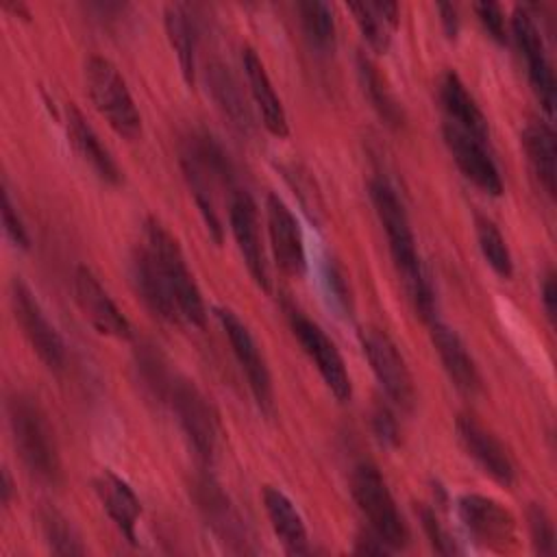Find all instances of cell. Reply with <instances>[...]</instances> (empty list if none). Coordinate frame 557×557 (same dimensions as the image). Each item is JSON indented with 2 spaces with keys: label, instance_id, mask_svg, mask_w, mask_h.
Masks as SVG:
<instances>
[{
  "label": "cell",
  "instance_id": "13",
  "mask_svg": "<svg viewBox=\"0 0 557 557\" xmlns=\"http://www.w3.org/2000/svg\"><path fill=\"white\" fill-rule=\"evenodd\" d=\"M74 298L83 315L91 322V326L109 337L115 339H128L133 335L131 322L120 311V307L113 302L109 292L102 287L98 276L87 268L78 265L74 270Z\"/></svg>",
  "mask_w": 557,
  "mask_h": 557
},
{
  "label": "cell",
  "instance_id": "11",
  "mask_svg": "<svg viewBox=\"0 0 557 557\" xmlns=\"http://www.w3.org/2000/svg\"><path fill=\"white\" fill-rule=\"evenodd\" d=\"M457 513L466 531L483 546L505 550L516 537V518L498 500L483 494H463Z\"/></svg>",
  "mask_w": 557,
  "mask_h": 557
},
{
  "label": "cell",
  "instance_id": "36",
  "mask_svg": "<svg viewBox=\"0 0 557 557\" xmlns=\"http://www.w3.org/2000/svg\"><path fill=\"white\" fill-rule=\"evenodd\" d=\"M2 226H4V233L7 237L17 246V248H28L30 246V237H28V231L17 213V209L13 207L11 202V196L9 191H2Z\"/></svg>",
  "mask_w": 557,
  "mask_h": 557
},
{
  "label": "cell",
  "instance_id": "1",
  "mask_svg": "<svg viewBox=\"0 0 557 557\" xmlns=\"http://www.w3.org/2000/svg\"><path fill=\"white\" fill-rule=\"evenodd\" d=\"M370 198L379 222L387 235L389 252L394 265L400 274V281L407 289V296L418 311V315L426 322L435 320V296L431 283L424 274L420 255L416 250V237L407 218V211L396 194V189L381 176L370 181Z\"/></svg>",
  "mask_w": 557,
  "mask_h": 557
},
{
  "label": "cell",
  "instance_id": "6",
  "mask_svg": "<svg viewBox=\"0 0 557 557\" xmlns=\"http://www.w3.org/2000/svg\"><path fill=\"white\" fill-rule=\"evenodd\" d=\"M152 374L159 385L163 398L170 403L172 411L176 413L185 435L189 437L191 446L202 459H209L215 450L218 440V418L211 409V403L202 396V392L187 379L170 376V374H157V368H152Z\"/></svg>",
  "mask_w": 557,
  "mask_h": 557
},
{
  "label": "cell",
  "instance_id": "18",
  "mask_svg": "<svg viewBox=\"0 0 557 557\" xmlns=\"http://www.w3.org/2000/svg\"><path fill=\"white\" fill-rule=\"evenodd\" d=\"M431 342L440 355V361H442L446 374L455 383V387L470 396L481 392L483 385H481L479 368H476L472 355L468 352L463 339L457 335V331L444 322L433 320L431 322Z\"/></svg>",
  "mask_w": 557,
  "mask_h": 557
},
{
  "label": "cell",
  "instance_id": "9",
  "mask_svg": "<svg viewBox=\"0 0 557 557\" xmlns=\"http://www.w3.org/2000/svg\"><path fill=\"white\" fill-rule=\"evenodd\" d=\"M289 326L294 337L298 339V344L302 346L305 355L313 361V366L318 368L322 381L326 383V387L331 389V394L337 400H348L350 398V376L346 370V363L339 355V350L335 348V344L326 337V333L307 315H302L296 309H289Z\"/></svg>",
  "mask_w": 557,
  "mask_h": 557
},
{
  "label": "cell",
  "instance_id": "8",
  "mask_svg": "<svg viewBox=\"0 0 557 557\" xmlns=\"http://www.w3.org/2000/svg\"><path fill=\"white\" fill-rule=\"evenodd\" d=\"M11 309L15 315V322L20 324L22 333L26 335L28 344L37 352V357L50 368L61 370L65 363V346L61 335L57 333L54 324L48 320L46 311L41 309L39 300L30 292V287L22 278L11 281Z\"/></svg>",
  "mask_w": 557,
  "mask_h": 557
},
{
  "label": "cell",
  "instance_id": "29",
  "mask_svg": "<svg viewBox=\"0 0 557 557\" xmlns=\"http://www.w3.org/2000/svg\"><path fill=\"white\" fill-rule=\"evenodd\" d=\"M357 67H359V76H361V85L363 91L368 94V100L372 102V107L379 111V115L392 124L398 126L403 122V111L398 107V102L394 100L392 91L387 89L385 78L381 76L379 67L374 65V61L366 54L357 57Z\"/></svg>",
  "mask_w": 557,
  "mask_h": 557
},
{
  "label": "cell",
  "instance_id": "32",
  "mask_svg": "<svg viewBox=\"0 0 557 557\" xmlns=\"http://www.w3.org/2000/svg\"><path fill=\"white\" fill-rule=\"evenodd\" d=\"M298 13L302 28L307 37L318 46V48H333L335 41V20L329 9V4L318 2V0H307L298 2Z\"/></svg>",
  "mask_w": 557,
  "mask_h": 557
},
{
  "label": "cell",
  "instance_id": "37",
  "mask_svg": "<svg viewBox=\"0 0 557 557\" xmlns=\"http://www.w3.org/2000/svg\"><path fill=\"white\" fill-rule=\"evenodd\" d=\"M474 13L481 20V24L485 26V30L496 39V41H505L507 39V30H505V13L498 4L494 2H476L474 4Z\"/></svg>",
  "mask_w": 557,
  "mask_h": 557
},
{
  "label": "cell",
  "instance_id": "34",
  "mask_svg": "<svg viewBox=\"0 0 557 557\" xmlns=\"http://www.w3.org/2000/svg\"><path fill=\"white\" fill-rule=\"evenodd\" d=\"M527 520H529V531H531L535 550L540 555H553L555 529H553V522H550V516L546 513V509L540 505H531L527 511Z\"/></svg>",
  "mask_w": 557,
  "mask_h": 557
},
{
  "label": "cell",
  "instance_id": "22",
  "mask_svg": "<svg viewBox=\"0 0 557 557\" xmlns=\"http://www.w3.org/2000/svg\"><path fill=\"white\" fill-rule=\"evenodd\" d=\"M94 487H96V494H98L104 511L115 522V527L122 531V535L128 542H137L135 527L141 516V503H139L137 494L133 492V487L111 470H102L94 479Z\"/></svg>",
  "mask_w": 557,
  "mask_h": 557
},
{
  "label": "cell",
  "instance_id": "12",
  "mask_svg": "<svg viewBox=\"0 0 557 557\" xmlns=\"http://www.w3.org/2000/svg\"><path fill=\"white\" fill-rule=\"evenodd\" d=\"M511 33L516 37V44L522 52L529 83L540 98V104L548 115H553L555 109V74L553 65L548 61L544 39L540 35V28L535 26L531 13L524 7H516L511 15Z\"/></svg>",
  "mask_w": 557,
  "mask_h": 557
},
{
  "label": "cell",
  "instance_id": "39",
  "mask_svg": "<svg viewBox=\"0 0 557 557\" xmlns=\"http://www.w3.org/2000/svg\"><path fill=\"white\" fill-rule=\"evenodd\" d=\"M542 302H544V309H546L548 318L553 320L555 309H557V289H555V274L553 272H548L542 281Z\"/></svg>",
  "mask_w": 557,
  "mask_h": 557
},
{
  "label": "cell",
  "instance_id": "30",
  "mask_svg": "<svg viewBox=\"0 0 557 557\" xmlns=\"http://www.w3.org/2000/svg\"><path fill=\"white\" fill-rule=\"evenodd\" d=\"M39 524L48 548L57 555H83L85 546L72 522L54 507L46 505L39 509Z\"/></svg>",
  "mask_w": 557,
  "mask_h": 557
},
{
  "label": "cell",
  "instance_id": "38",
  "mask_svg": "<svg viewBox=\"0 0 557 557\" xmlns=\"http://www.w3.org/2000/svg\"><path fill=\"white\" fill-rule=\"evenodd\" d=\"M372 429L376 433V437L387 444V446H396L400 435H398V424L394 413L385 407V405H376L372 411Z\"/></svg>",
  "mask_w": 557,
  "mask_h": 557
},
{
  "label": "cell",
  "instance_id": "31",
  "mask_svg": "<svg viewBox=\"0 0 557 557\" xmlns=\"http://www.w3.org/2000/svg\"><path fill=\"white\" fill-rule=\"evenodd\" d=\"M474 226H476V242H479V248H481L485 261L498 276L509 278L513 274V259H511V252H509V246H507L503 233L485 215H476Z\"/></svg>",
  "mask_w": 557,
  "mask_h": 557
},
{
  "label": "cell",
  "instance_id": "27",
  "mask_svg": "<svg viewBox=\"0 0 557 557\" xmlns=\"http://www.w3.org/2000/svg\"><path fill=\"white\" fill-rule=\"evenodd\" d=\"M165 33L170 39V46L176 52L178 67L187 85H194L196 81V26L189 17L187 9L183 4H168L163 13Z\"/></svg>",
  "mask_w": 557,
  "mask_h": 557
},
{
  "label": "cell",
  "instance_id": "19",
  "mask_svg": "<svg viewBox=\"0 0 557 557\" xmlns=\"http://www.w3.org/2000/svg\"><path fill=\"white\" fill-rule=\"evenodd\" d=\"M63 124H65V133H67V141L72 144V148L81 154L83 161H87L91 165V170L107 183H120L122 181V172L115 163V159L109 154V150L102 146L100 137L96 135V131L87 124L85 115L81 113V109L74 102L65 104V115H63Z\"/></svg>",
  "mask_w": 557,
  "mask_h": 557
},
{
  "label": "cell",
  "instance_id": "20",
  "mask_svg": "<svg viewBox=\"0 0 557 557\" xmlns=\"http://www.w3.org/2000/svg\"><path fill=\"white\" fill-rule=\"evenodd\" d=\"M437 98L448 117V124L470 133L481 141H487V120L479 109L476 100L472 98V94L457 76V72L448 70L442 74L437 85Z\"/></svg>",
  "mask_w": 557,
  "mask_h": 557
},
{
  "label": "cell",
  "instance_id": "5",
  "mask_svg": "<svg viewBox=\"0 0 557 557\" xmlns=\"http://www.w3.org/2000/svg\"><path fill=\"white\" fill-rule=\"evenodd\" d=\"M85 85L94 107L117 135L135 139L141 133V115L126 81L107 57L91 54L85 61Z\"/></svg>",
  "mask_w": 557,
  "mask_h": 557
},
{
  "label": "cell",
  "instance_id": "16",
  "mask_svg": "<svg viewBox=\"0 0 557 557\" xmlns=\"http://www.w3.org/2000/svg\"><path fill=\"white\" fill-rule=\"evenodd\" d=\"M457 435L463 444L466 453L479 463V468L490 474L496 483L509 487L516 481V468L507 453V448L500 444V440L474 416L461 413L457 418Z\"/></svg>",
  "mask_w": 557,
  "mask_h": 557
},
{
  "label": "cell",
  "instance_id": "26",
  "mask_svg": "<svg viewBox=\"0 0 557 557\" xmlns=\"http://www.w3.org/2000/svg\"><path fill=\"white\" fill-rule=\"evenodd\" d=\"M348 11L355 15V22L366 37V41L376 50L385 52L392 33L398 26V4L396 2H352Z\"/></svg>",
  "mask_w": 557,
  "mask_h": 557
},
{
  "label": "cell",
  "instance_id": "15",
  "mask_svg": "<svg viewBox=\"0 0 557 557\" xmlns=\"http://www.w3.org/2000/svg\"><path fill=\"white\" fill-rule=\"evenodd\" d=\"M442 133H444V141H446L457 168L463 172V176L470 183H474L481 191H485L490 196H500L503 178H500V172H498L490 150H487V141H481L448 122L444 124Z\"/></svg>",
  "mask_w": 557,
  "mask_h": 557
},
{
  "label": "cell",
  "instance_id": "2",
  "mask_svg": "<svg viewBox=\"0 0 557 557\" xmlns=\"http://www.w3.org/2000/svg\"><path fill=\"white\" fill-rule=\"evenodd\" d=\"M7 413L15 448L26 468L37 479L57 483L61 476L59 448L54 431L41 407L33 398L15 394L7 405Z\"/></svg>",
  "mask_w": 557,
  "mask_h": 557
},
{
  "label": "cell",
  "instance_id": "35",
  "mask_svg": "<svg viewBox=\"0 0 557 557\" xmlns=\"http://www.w3.org/2000/svg\"><path fill=\"white\" fill-rule=\"evenodd\" d=\"M420 520H422V529L431 542V546L440 553V555H453L459 553L455 540L446 533V529L440 524V520L435 518V513L426 507H420Z\"/></svg>",
  "mask_w": 557,
  "mask_h": 557
},
{
  "label": "cell",
  "instance_id": "7",
  "mask_svg": "<svg viewBox=\"0 0 557 557\" xmlns=\"http://www.w3.org/2000/svg\"><path fill=\"white\" fill-rule=\"evenodd\" d=\"M359 339H361L363 355H366L376 381L389 396V400H394L400 409L409 411L413 407L416 392H413L411 372H409L398 346L392 342V337L383 329H376V326L363 329Z\"/></svg>",
  "mask_w": 557,
  "mask_h": 557
},
{
  "label": "cell",
  "instance_id": "41",
  "mask_svg": "<svg viewBox=\"0 0 557 557\" xmlns=\"http://www.w3.org/2000/svg\"><path fill=\"white\" fill-rule=\"evenodd\" d=\"M357 553H374V555H383V553H387L389 548L383 544V540L374 533V537L372 535H361L359 540H357V548H355Z\"/></svg>",
  "mask_w": 557,
  "mask_h": 557
},
{
  "label": "cell",
  "instance_id": "3",
  "mask_svg": "<svg viewBox=\"0 0 557 557\" xmlns=\"http://www.w3.org/2000/svg\"><path fill=\"white\" fill-rule=\"evenodd\" d=\"M144 248L150 252L165 285L170 287L181 320L202 329L207 322V307L176 237L161 222L150 218L144 228Z\"/></svg>",
  "mask_w": 557,
  "mask_h": 557
},
{
  "label": "cell",
  "instance_id": "4",
  "mask_svg": "<svg viewBox=\"0 0 557 557\" xmlns=\"http://www.w3.org/2000/svg\"><path fill=\"white\" fill-rule=\"evenodd\" d=\"M350 492L357 507L370 522L372 533H376L389 550L405 548L409 542V529L379 468L368 461L355 466L350 474Z\"/></svg>",
  "mask_w": 557,
  "mask_h": 557
},
{
  "label": "cell",
  "instance_id": "21",
  "mask_svg": "<svg viewBox=\"0 0 557 557\" xmlns=\"http://www.w3.org/2000/svg\"><path fill=\"white\" fill-rule=\"evenodd\" d=\"M242 65H244V74H246L250 94H252V98H255V102L261 111L263 126L272 135L285 137L289 133V124H287L283 102H281V98L276 96V91L272 87V81L265 72L263 61L259 59V54L250 46L242 48Z\"/></svg>",
  "mask_w": 557,
  "mask_h": 557
},
{
  "label": "cell",
  "instance_id": "28",
  "mask_svg": "<svg viewBox=\"0 0 557 557\" xmlns=\"http://www.w3.org/2000/svg\"><path fill=\"white\" fill-rule=\"evenodd\" d=\"M207 78H209V89L213 94V100L218 102L222 113L231 120L233 126H237L239 131H248L250 109H248L246 98H244L237 81L233 78V74L224 65L213 63V65H209Z\"/></svg>",
  "mask_w": 557,
  "mask_h": 557
},
{
  "label": "cell",
  "instance_id": "10",
  "mask_svg": "<svg viewBox=\"0 0 557 557\" xmlns=\"http://www.w3.org/2000/svg\"><path fill=\"white\" fill-rule=\"evenodd\" d=\"M218 322L222 324L231 346H233V352L248 379V385L252 389V396L257 400V405L263 409V411H272V400H274V394H272V379H270V370L265 366V359L263 355L259 352V346L255 342V337L250 335L248 326L239 320V315L228 309V307H215L213 309Z\"/></svg>",
  "mask_w": 557,
  "mask_h": 557
},
{
  "label": "cell",
  "instance_id": "23",
  "mask_svg": "<svg viewBox=\"0 0 557 557\" xmlns=\"http://www.w3.org/2000/svg\"><path fill=\"white\" fill-rule=\"evenodd\" d=\"M261 496H263V507H265L268 520L272 524V531L276 533L285 553H289V555L309 553L305 520H302L300 511L296 509V505L289 500V496L274 485H265Z\"/></svg>",
  "mask_w": 557,
  "mask_h": 557
},
{
  "label": "cell",
  "instance_id": "42",
  "mask_svg": "<svg viewBox=\"0 0 557 557\" xmlns=\"http://www.w3.org/2000/svg\"><path fill=\"white\" fill-rule=\"evenodd\" d=\"M11 492H13V483H11V476L7 470H2V503L9 505L11 500Z\"/></svg>",
  "mask_w": 557,
  "mask_h": 557
},
{
  "label": "cell",
  "instance_id": "24",
  "mask_svg": "<svg viewBox=\"0 0 557 557\" xmlns=\"http://www.w3.org/2000/svg\"><path fill=\"white\" fill-rule=\"evenodd\" d=\"M131 276L135 283V289L139 294V298L144 300V305L159 318L170 320V322H178V307L174 302V296L170 292V287L165 285L154 259L150 257V252L141 246L131 263Z\"/></svg>",
  "mask_w": 557,
  "mask_h": 557
},
{
  "label": "cell",
  "instance_id": "25",
  "mask_svg": "<svg viewBox=\"0 0 557 557\" xmlns=\"http://www.w3.org/2000/svg\"><path fill=\"white\" fill-rule=\"evenodd\" d=\"M522 148L531 170L548 196H555V135L548 122L529 120L522 128Z\"/></svg>",
  "mask_w": 557,
  "mask_h": 557
},
{
  "label": "cell",
  "instance_id": "14",
  "mask_svg": "<svg viewBox=\"0 0 557 557\" xmlns=\"http://www.w3.org/2000/svg\"><path fill=\"white\" fill-rule=\"evenodd\" d=\"M228 222L246 268L261 289H270V272L263 252L257 205L248 191H235L228 202Z\"/></svg>",
  "mask_w": 557,
  "mask_h": 557
},
{
  "label": "cell",
  "instance_id": "33",
  "mask_svg": "<svg viewBox=\"0 0 557 557\" xmlns=\"http://www.w3.org/2000/svg\"><path fill=\"white\" fill-rule=\"evenodd\" d=\"M200 505L207 511V516L211 518V524L224 533V535H235V531L239 529L235 513L228 507V500L224 498V494L211 483L205 481L200 485Z\"/></svg>",
  "mask_w": 557,
  "mask_h": 557
},
{
  "label": "cell",
  "instance_id": "17",
  "mask_svg": "<svg viewBox=\"0 0 557 557\" xmlns=\"http://www.w3.org/2000/svg\"><path fill=\"white\" fill-rule=\"evenodd\" d=\"M265 218L272 255L278 268L289 276H300L307 268V255L296 215L283 198H278L276 194H268Z\"/></svg>",
  "mask_w": 557,
  "mask_h": 557
},
{
  "label": "cell",
  "instance_id": "40",
  "mask_svg": "<svg viewBox=\"0 0 557 557\" xmlns=\"http://www.w3.org/2000/svg\"><path fill=\"white\" fill-rule=\"evenodd\" d=\"M437 11H440V20H442V26H444L446 35H448V37H455V35H457V28H459L457 7L450 4V2H442V4H437Z\"/></svg>",
  "mask_w": 557,
  "mask_h": 557
}]
</instances>
